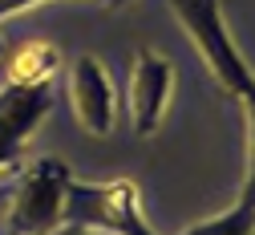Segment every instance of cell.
I'll return each mask as SVG.
<instances>
[{
    "label": "cell",
    "mask_w": 255,
    "mask_h": 235,
    "mask_svg": "<svg viewBox=\"0 0 255 235\" xmlns=\"http://www.w3.org/2000/svg\"><path fill=\"white\" fill-rule=\"evenodd\" d=\"M174 16L182 20L186 37L195 41L207 73L219 81L223 93L231 97H251L255 93V73L247 69V61L239 57L235 41L227 37V28H223V12H219V0H170Z\"/></svg>",
    "instance_id": "1"
},
{
    "label": "cell",
    "mask_w": 255,
    "mask_h": 235,
    "mask_svg": "<svg viewBox=\"0 0 255 235\" xmlns=\"http://www.w3.org/2000/svg\"><path fill=\"white\" fill-rule=\"evenodd\" d=\"M61 227H81L98 235H154L138 215V183H73L65 187V211Z\"/></svg>",
    "instance_id": "2"
},
{
    "label": "cell",
    "mask_w": 255,
    "mask_h": 235,
    "mask_svg": "<svg viewBox=\"0 0 255 235\" xmlns=\"http://www.w3.org/2000/svg\"><path fill=\"white\" fill-rule=\"evenodd\" d=\"M69 166L61 158H37L16 179L12 207H8V235H53L65 211Z\"/></svg>",
    "instance_id": "3"
},
{
    "label": "cell",
    "mask_w": 255,
    "mask_h": 235,
    "mask_svg": "<svg viewBox=\"0 0 255 235\" xmlns=\"http://www.w3.org/2000/svg\"><path fill=\"white\" fill-rule=\"evenodd\" d=\"M53 110L49 85H4L0 89V171H12L20 146Z\"/></svg>",
    "instance_id": "4"
},
{
    "label": "cell",
    "mask_w": 255,
    "mask_h": 235,
    "mask_svg": "<svg viewBox=\"0 0 255 235\" xmlns=\"http://www.w3.org/2000/svg\"><path fill=\"white\" fill-rule=\"evenodd\" d=\"M170 81H174V69L166 57H158L150 49H142L134 57V69H130V118H134V134L146 138V134L158 130L166 114V102H170Z\"/></svg>",
    "instance_id": "5"
},
{
    "label": "cell",
    "mask_w": 255,
    "mask_h": 235,
    "mask_svg": "<svg viewBox=\"0 0 255 235\" xmlns=\"http://www.w3.org/2000/svg\"><path fill=\"white\" fill-rule=\"evenodd\" d=\"M69 97H73V114L89 134L114 130V85L98 57H81L69 69Z\"/></svg>",
    "instance_id": "6"
},
{
    "label": "cell",
    "mask_w": 255,
    "mask_h": 235,
    "mask_svg": "<svg viewBox=\"0 0 255 235\" xmlns=\"http://www.w3.org/2000/svg\"><path fill=\"white\" fill-rule=\"evenodd\" d=\"M57 65H61L57 45H49L41 37H28L16 49H4V77H8V85H24V89L49 85L53 73H57Z\"/></svg>",
    "instance_id": "7"
},
{
    "label": "cell",
    "mask_w": 255,
    "mask_h": 235,
    "mask_svg": "<svg viewBox=\"0 0 255 235\" xmlns=\"http://www.w3.org/2000/svg\"><path fill=\"white\" fill-rule=\"evenodd\" d=\"M251 231H255V207L239 199L231 211H223L219 219L199 223V227H190V231H182V235H251Z\"/></svg>",
    "instance_id": "8"
},
{
    "label": "cell",
    "mask_w": 255,
    "mask_h": 235,
    "mask_svg": "<svg viewBox=\"0 0 255 235\" xmlns=\"http://www.w3.org/2000/svg\"><path fill=\"white\" fill-rule=\"evenodd\" d=\"M247 102V134H251V154H247V183H243V203H251L255 207V93L251 97H243Z\"/></svg>",
    "instance_id": "9"
},
{
    "label": "cell",
    "mask_w": 255,
    "mask_h": 235,
    "mask_svg": "<svg viewBox=\"0 0 255 235\" xmlns=\"http://www.w3.org/2000/svg\"><path fill=\"white\" fill-rule=\"evenodd\" d=\"M33 4H41V0H0V20H4V16H12V12L33 8Z\"/></svg>",
    "instance_id": "10"
},
{
    "label": "cell",
    "mask_w": 255,
    "mask_h": 235,
    "mask_svg": "<svg viewBox=\"0 0 255 235\" xmlns=\"http://www.w3.org/2000/svg\"><path fill=\"white\" fill-rule=\"evenodd\" d=\"M53 235H98V231H81V227H57Z\"/></svg>",
    "instance_id": "11"
},
{
    "label": "cell",
    "mask_w": 255,
    "mask_h": 235,
    "mask_svg": "<svg viewBox=\"0 0 255 235\" xmlns=\"http://www.w3.org/2000/svg\"><path fill=\"white\" fill-rule=\"evenodd\" d=\"M106 8H122V4H130V0H102Z\"/></svg>",
    "instance_id": "12"
},
{
    "label": "cell",
    "mask_w": 255,
    "mask_h": 235,
    "mask_svg": "<svg viewBox=\"0 0 255 235\" xmlns=\"http://www.w3.org/2000/svg\"><path fill=\"white\" fill-rule=\"evenodd\" d=\"M4 199H8V191H4V187H0V207H4Z\"/></svg>",
    "instance_id": "13"
},
{
    "label": "cell",
    "mask_w": 255,
    "mask_h": 235,
    "mask_svg": "<svg viewBox=\"0 0 255 235\" xmlns=\"http://www.w3.org/2000/svg\"><path fill=\"white\" fill-rule=\"evenodd\" d=\"M0 61H4V41H0Z\"/></svg>",
    "instance_id": "14"
},
{
    "label": "cell",
    "mask_w": 255,
    "mask_h": 235,
    "mask_svg": "<svg viewBox=\"0 0 255 235\" xmlns=\"http://www.w3.org/2000/svg\"><path fill=\"white\" fill-rule=\"evenodd\" d=\"M251 235H255V231H251Z\"/></svg>",
    "instance_id": "15"
}]
</instances>
